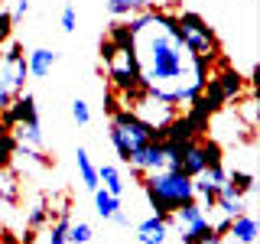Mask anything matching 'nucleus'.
I'll list each match as a JSON object with an SVG mask.
<instances>
[{
	"label": "nucleus",
	"mask_w": 260,
	"mask_h": 244,
	"mask_svg": "<svg viewBox=\"0 0 260 244\" xmlns=\"http://www.w3.org/2000/svg\"><path fill=\"white\" fill-rule=\"evenodd\" d=\"M108 140L117 150L120 163H130L137 150L150 140H162V134L156 127H150L143 117H137L130 108H120L117 114H111V124H108Z\"/></svg>",
	"instance_id": "nucleus-3"
},
{
	"label": "nucleus",
	"mask_w": 260,
	"mask_h": 244,
	"mask_svg": "<svg viewBox=\"0 0 260 244\" xmlns=\"http://www.w3.org/2000/svg\"><path fill=\"white\" fill-rule=\"evenodd\" d=\"M13 157H16V140H13L10 130H7V134H0V169H10Z\"/></svg>",
	"instance_id": "nucleus-23"
},
{
	"label": "nucleus",
	"mask_w": 260,
	"mask_h": 244,
	"mask_svg": "<svg viewBox=\"0 0 260 244\" xmlns=\"http://www.w3.org/2000/svg\"><path fill=\"white\" fill-rule=\"evenodd\" d=\"M20 202V182L10 169H0V208H13Z\"/></svg>",
	"instance_id": "nucleus-18"
},
{
	"label": "nucleus",
	"mask_w": 260,
	"mask_h": 244,
	"mask_svg": "<svg viewBox=\"0 0 260 244\" xmlns=\"http://www.w3.org/2000/svg\"><path fill=\"white\" fill-rule=\"evenodd\" d=\"M49 222H52V205H49V199H36L26 208V228L29 231H43V228H49Z\"/></svg>",
	"instance_id": "nucleus-14"
},
{
	"label": "nucleus",
	"mask_w": 260,
	"mask_h": 244,
	"mask_svg": "<svg viewBox=\"0 0 260 244\" xmlns=\"http://www.w3.org/2000/svg\"><path fill=\"white\" fill-rule=\"evenodd\" d=\"M127 166H130V169H137L140 176L166 169V160H162V140H150V143H143L140 150H137L134 157H130Z\"/></svg>",
	"instance_id": "nucleus-8"
},
{
	"label": "nucleus",
	"mask_w": 260,
	"mask_h": 244,
	"mask_svg": "<svg viewBox=\"0 0 260 244\" xmlns=\"http://www.w3.org/2000/svg\"><path fill=\"white\" fill-rule=\"evenodd\" d=\"M117 111H120V101H117V95H114V92H104V114L111 117V114H117Z\"/></svg>",
	"instance_id": "nucleus-29"
},
{
	"label": "nucleus",
	"mask_w": 260,
	"mask_h": 244,
	"mask_svg": "<svg viewBox=\"0 0 260 244\" xmlns=\"http://www.w3.org/2000/svg\"><path fill=\"white\" fill-rule=\"evenodd\" d=\"M111 16H134V13H143L153 7V0H104Z\"/></svg>",
	"instance_id": "nucleus-21"
},
{
	"label": "nucleus",
	"mask_w": 260,
	"mask_h": 244,
	"mask_svg": "<svg viewBox=\"0 0 260 244\" xmlns=\"http://www.w3.org/2000/svg\"><path fill=\"white\" fill-rule=\"evenodd\" d=\"M108 39H111V43L117 46V49H124V52H127V49H134V33H130V26H127V23H120V20H114V23H111Z\"/></svg>",
	"instance_id": "nucleus-22"
},
{
	"label": "nucleus",
	"mask_w": 260,
	"mask_h": 244,
	"mask_svg": "<svg viewBox=\"0 0 260 244\" xmlns=\"http://www.w3.org/2000/svg\"><path fill=\"white\" fill-rule=\"evenodd\" d=\"M10 101H13V92H10V88L4 85V81H0V111H4V108H7Z\"/></svg>",
	"instance_id": "nucleus-32"
},
{
	"label": "nucleus",
	"mask_w": 260,
	"mask_h": 244,
	"mask_svg": "<svg viewBox=\"0 0 260 244\" xmlns=\"http://www.w3.org/2000/svg\"><path fill=\"white\" fill-rule=\"evenodd\" d=\"M0 244H20V238H16L13 231H7V228H4V231H0Z\"/></svg>",
	"instance_id": "nucleus-36"
},
{
	"label": "nucleus",
	"mask_w": 260,
	"mask_h": 244,
	"mask_svg": "<svg viewBox=\"0 0 260 244\" xmlns=\"http://www.w3.org/2000/svg\"><path fill=\"white\" fill-rule=\"evenodd\" d=\"M111 222H114V225H120V228H130V215H127V211H124V208H120V211H117V215H114V218H111Z\"/></svg>",
	"instance_id": "nucleus-33"
},
{
	"label": "nucleus",
	"mask_w": 260,
	"mask_h": 244,
	"mask_svg": "<svg viewBox=\"0 0 260 244\" xmlns=\"http://www.w3.org/2000/svg\"><path fill=\"white\" fill-rule=\"evenodd\" d=\"M10 33H13V16L10 10H0V46L10 39Z\"/></svg>",
	"instance_id": "nucleus-28"
},
{
	"label": "nucleus",
	"mask_w": 260,
	"mask_h": 244,
	"mask_svg": "<svg viewBox=\"0 0 260 244\" xmlns=\"http://www.w3.org/2000/svg\"><path fill=\"white\" fill-rule=\"evenodd\" d=\"M228 182H231V189H234V192H241V195L254 192V176L244 173V169H234V173H228Z\"/></svg>",
	"instance_id": "nucleus-24"
},
{
	"label": "nucleus",
	"mask_w": 260,
	"mask_h": 244,
	"mask_svg": "<svg viewBox=\"0 0 260 244\" xmlns=\"http://www.w3.org/2000/svg\"><path fill=\"white\" fill-rule=\"evenodd\" d=\"M98 182H104V189H108L111 195H117V199H120V195H124V189H127L120 169L111 166V163H101V166H98Z\"/></svg>",
	"instance_id": "nucleus-17"
},
{
	"label": "nucleus",
	"mask_w": 260,
	"mask_h": 244,
	"mask_svg": "<svg viewBox=\"0 0 260 244\" xmlns=\"http://www.w3.org/2000/svg\"><path fill=\"white\" fill-rule=\"evenodd\" d=\"M159 134H162V140H176V143L199 140V137L192 134V127H189V120H185V114H182V117H173L166 127H159Z\"/></svg>",
	"instance_id": "nucleus-19"
},
{
	"label": "nucleus",
	"mask_w": 260,
	"mask_h": 244,
	"mask_svg": "<svg viewBox=\"0 0 260 244\" xmlns=\"http://www.w3.org/2000/svg\"><path fill=\"white\" fill-rule=\"evenodd\" d=\"M137 62H140V81L146 95L166 104L192 101L208 78V62L192 55L176 33V16L153 10L150 23L134 36Z\"/></svg>",
	"instance_id": "nucleus-1"
},
{
	"label": "nucleus",
	"mask_w": 260,
	"mask_h": 244,
	"mask_svg": "<svg viewBox=\"0 0 260 244\" xmlns=\"http://www.w3.org/2000/svg\"><path fill=\"white\" fill-rule=\"evenodd\" d=\"M104 69H108V78L114 85V95L120 92H130V88L140 85V62H137V49H117V52L111 55L108 62H104Z\"/></svg>",
	"instance_id": "nucleus-7"
},
{
	"label": "nucleus",
	"mask_w": 260,
	"mask_h": 244,
	"mask_svg": "<svg viewBox=\"0 0 260 244\" xmlns=\"http://www.w3.org/2000/svg\"><path fill=\"white\" fill-rule=\"evenodd\" d=\"M215 85L221 88V95L228 101H238V98H244V92H247V78H244L238 69H231V65H221V72L215 75Z\"/></svg>",
	"instance_id": "nucleus-9"
},
{
	"label": "nucleus",
	"mask_w": 260,
	"mask_h": 244,
	"mask_svg": "<svg viewBox=\"0 0 260 244\" xmlns=\"http://www.w3.org/2000/svg\"><path fill=\"white\" fill-rule=\"evenodd\" d=\"M176 16V33H179V39L185 43V49H189L192 55H199V59H205L208 65L221 55V46H218V36H215V29L208 26V20L205 16H199V13H192V10H179L173 13Z\"/></svg>",
	"instance_id": "nucleus-4"
},
{
	"label": "nucleus",
	"mask_w": 260,
	"mask_h": 244,
	"mask_svg": "<svg viewBox=\"0 0 260 244\" xmlns=\"http://www.w3.org/2000/svg\"><path fill=\"white\" fill-rule=\"evenodd\" d=\"M0 231H4V228H0Z\"/></svg>",
	"instance_id": "nucleus-37"
},
{
	"label": "nucleus",
	"mask_w": 260,
	"mask_h": 244,
	"mask_svg": "<svg viewBox=\"0 0 260 244\" xmlns=\"http://www.w3.org/2000/svg\"><path fill=\"white\" fill-rule=\"evenodd\" d=\"M140 182H143V192H146V202H150L153 215H159V218H173L176 208H182L185 202H195L192 179L185 173H179V169L146 173Z\"/></svg>",
	"instance_id": "nucleus-2"
},
{
	"label": "nucleus",
	"mask_w": 260,
	"mask_h": 244,
	"mask_svg": "<svg viewBox=\"0 0 260 244\" xmlns=\"http://www.w3.org/2000/svg\"><path fill=\"white\" fill-rule=\"evenodd\" d=\"M26 78H29V65H26V52L20 43L7 39L0 46V81L10 88L13 95L26 92Z\"/></svg>",
	"instance_id": "nucleus-5"
},
{
	"label": "nucleus",
	"mask_w": 260,
	"mask_h": 244,
	"mask_svg": "<svg viewBox=\"0 0 260 244\" xmlns=\"http://www.w3.org/2000/svg\"><path fill=\"white\" fill-rule=\"evenodd\" d=\"M215 208L221 211L224 218H238V215H244V211H247V202H244V195H241V192H234V189H231V182H224V186H218Z\"/></svg>",
	"instance_id": "nucleus-10"
},
{
	"label": "nucleus",
	"mask_w": 260,
	"mask_h": 244,
	"mask_svg": "<svg viewBox=\"0 0 260 244\" xmlns=\"http://www.w3.org/2000/svg\"><path fill=\"white\" fill-rule=\"evenodd\" d=\"M169 225L179 228V238H182V244H199V241L211 231L208 211L202 208L199 202H185L182 208H176L173 218H169Z\"/></svg>",
	"instance_id": "nucleus-6"
},
{
	"label": "nucleus",
	"mask_w": 260,
	"mask_h": 244,
	"mask_svg": "<svg viewBox=\"0 0 260 244\" xmlns=\"http://www.w3.org/2000/svg\"><path fill=\"white\" fill-rule=\"evenodd\" d=\"M75 163H78V176H81V186H85L88 192H94L98 186V166L91 163V157H88V150L85 146H78V153H75Z\"/></svg>",
	"instance_id": "nucleus-16"
},
{
	"label": "nucleus",
	"mask_w": 260,
	"mask_h": 244,
	"mask_svg": "<svg viewBox=\"0 0 260 244\" xmlns=\"http://www.w3.org/2000/svg\"><path fill=\"white\" fill-rule=\"evenodd\" d=\"M62 29L65 33H75L78 29V13H75V7H72V4L62 7Z\"/></svg>",
	"instance_id": "nucleus-27"
},
{
	"label": "nucleus",
	"mask_w": 260,
	"mask_h": 244,
	"mask_svg": "<svg viewBox=\"0 0 260 244\" xmlns=\"http://www.w3.org/2000/svg\"><path fill=\"white\" fill-rule=\"evenodd\" d=\"M55 62H59V52H55V49H46V46L32 49V52L26 55L29 78H46L49 72H52V65H55Z\"/></svg>",
	"instance_id": "nucleus-13"
},
{
	"label": "nucleus",
	"mask_w": 260,
	"mask_h": 244,
	"mask_svg": "<svg viewBox=\"0 0 260 244\" xmlns=\"http://www.w3.org/2000/svg\"><path fill=\"white\" fill-rule=\"evenodd\" d=\"M72 117H75L78 127H88V124H91V108H88L85 98H75V101H72Z\"/></svg>",
	"instance_id": "nucleus-26"
},
{
	"label": "nucleus",
	"mask_w": 260,
	"mask_h": 244,
	"mask_svg": "<svg viewBox=\"0 0 260 244\" xmlns=\"http://www.w3.org/2000/svg\"><path fill=\"white\" fill-rule=\"evenodd\" d=\"M91 225L88 222H75V218H72V225H69V244H88L91 241Z\"/></svg>",
	"instance_id": "nucleus-25"
},
{
	"label": "nucleus",
	"mask_w": 260,
	"mask_h": 244,
	"mask_svg": "<svg viewBox=\"0 0 260 244\" xmlns=\"http://www.w3.org/2000/svg\"><path fill=\"white\" fill-rule=\"evenodd\" d=\"M166 231H169V218L150 215L146 222L137 225V241L140 244H162L166 241Z\"/></svg>",
	"instance_id": "nucleus-12"
},
{
	"label": "nucleus",
	"mask_w": 260,
	"mask_h": 244,
	"mask_svg": "<svg viewBox=\"0 0 260 244\" xmlns=\"http://www.w3.org/2000/svg\"><path fill=\"white\" fill-rule=\"evenodd\" d=\"M26 13H29V0H16V7L10 10V16H13V26H16V23H20Z\"/></svg>",
	"instance_id": "nucleus-30"
},
{
	"label": "nucleus",
	"mask_w": 260,
	"mask_h": 244,
	"mask_svg": "<svg viewBox=\"0 0 260 244\" xmlns=\"http://www.w3.org/2000/svg\"><path fill=\"white\" fill-rule=\"evenodd\" d=\"M221 241H224V238H221V234H215V228H211V231H208L199 244H221Z\"/></svg>",
	"instance_id": "nucleus-35"
},
{
	"label": "nucleus",
	"mask_w": 260,
	"mask_h": 244,
	"mask_svg": "<svg viewBox=\"0 0 260 244\" xmlns=\"http://www.w3.org/2000/svg\"><path fill=\"white\" fill-rule=\"evenodd\" d=\"M114 52H117V46H114L111 39H101V62H108Z\"/></svg>",
	"instance_id": "nucleus-31"
},
{
	"label": "nucleus",
	"mask_w": 260,
	"mask_h": 244,
	"mask_svg": "<svg viewBox=\"0 0 260 244\" xmlns=\"http://www.w3.org/2000/svg\"><path fill=\"white\" fill-rule=\"evenodd\" d=\"M91 195H94V211L104 218V222H111V218L120 211V199H117V195H111L108 189H101V186H98Z\"/></svg>",
	"instance_id": "nucleus-20"
},
{
	"label": "nucleus",
	"mask_w": 260,
	"mask_h": 244,
	"mask_svg": "<svg viewBox=\"0 0 260 244\" xmlns=\"http://www.w3.org/2000/svg\"><path fill=\"white\" fill-rule=\"evenodd\" d=\"M179 173H185L189 179L205 173V157H202V140H189L182 146V157H179Z\"/></svg>",
	"instance_id": "nucleus-11"
},
{
	"label": "nucleus",
	"mask_w": 260,
	"mask_h": 244,
	"mask_svg": "<svg viewBox=\"0 0 260 244\" xmlns=\"http://www.w3.org/2000/svg\"><path fill=\"white\" fill-rule=\"evenodd\" d=\"M228 234H234L238 244H254L257 241V218H250L247 211L238 215V218H231V231Z\"/></svg>",
	"instance_id": "nucleus-15"
},
{
	"label": "nucleus",
	"mask_w": 260,
	"mask_h": 244,
	"mask_svg": "<svg viewBox=\"0 0 260 244\" xmlns=\"http://www.w3.org/2000/svg\"><path fill=\"white\" fill-rule=\"evenodd\" d=\"M211 228H215V234H221V238H224V234L231 231V218H221V222H218V225H211Z\"/></svg>",
	"instance_id": "nucleus-34"
}]
</instances>
